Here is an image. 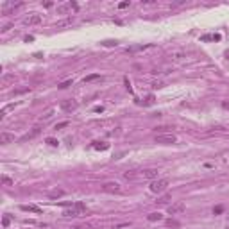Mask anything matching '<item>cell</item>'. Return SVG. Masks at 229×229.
I'll use <instances>...</instances> for the list:
<instances>
[{
    "label": "cell",
    "instance_id": "484cf974",
    "mask_svg": "<svg viewBox=\"0 0 229 229\" xmlns=\"http://www.w3.org/2000/svg\"><path fill=\"white\" fill-rule=\"evenodd\" d=\"M222 211H224V208H222V206H217V208L213 209V213H215V215H218V213H222Z\"/></svg>",
    "mask_w": 229,
    "mask_h": 229
},
{
    "label": "cell",
    "instance_id": "44dd1931",
    "mask_svg": "<svg viewBox=\"0 0 229 229\" xmlns=\"http://www.w3.org/2000/svg\"><path fill=\"white\" fill-rule=\"evenodd\" d=\"M66 125H68V122H59V124H55L54 129H55V131H59V129H65Z\"/></svg>",
    "mask_w": 229,
    "mask_h": 229
},
{
    "label": "cell",
    "instance_id": "1f68e13d",
    "mask_svg": "<svg viewBox=\"0 0 229 229\" xmlns=\"http://www.w3.org/2000/svg\"><path fill=\"white\" fill-rule=\"evenodd\" d=\"M224 55H225V59L229 61V50H225V52H224Z\"/></svg>",
    "mask_w": 229,
    "mask_h": 229
},
{
    "label": "cell",
    "instance_id": "4dcf8cb0",
    "mask_svg": "<svg viewBox=\"0 0 229 229\" xmlns=\"http://www.w3.org/2000/svg\"><path fill=\"white\" fill-rule=\"evenodd\" d=\"M95 111H97V113H100V111H104V107H102V106H97V107H95Z\"/></svg>",
    "mask_w": 229,
    "mask_h": 229
},
{
    "label": "cell",
    "instance_id": "7402d4cb",
    "mask_svg": "<svg viewBox=\"0 0 229 229\" xmlns=\"http://www.w3.org/2000/svg\"><path fill=\"white\" fill-rule=\"evenodd\" d=\"M57 86H59L61 90H65V88H68V86H72V79H70V81H65V82H61V84H57Z\"/></svg>",
    "mask_w": 229,
    "mask_h": 229
},
{
    "label": "cell",
    "instance_id": "2e32d148",
    "mask_svg": "<svg viewBox=\"0 0 229 229\" xmlns=\"http://www.w3.org/2000/svg\"><path fill=\"white\" fill-rule=\"evenodd\" d=\"M102 45L104 47H117L118 43H117V39H106V41H102Z\"/></svg>",
    "mask_w": 229,
    "mask_h": 229
},
{
    "label": "cell",
    "instance_id": "277c9868",
    "mask_svg": "<svg viewBox=\"0 0 229 229\" xmlns=\"http://www.w3.org/2000/svg\"><path fill=\"white\" fill-rule=\"evenodd\" d=\"M102 192H106V193H120L122 192V186L118 183H114V181H109V183L102 184Z\"/></svg>",
    "mask_w": 229,
    "mask_h": 229
},
{
    "label": "cell",
    "instance_id": "f1b7e54d",
    "mask_svg": "<svg viewBox=\"0 0 229 229\" xmlns=\"http://www.w3.org/2000/svg\"><path fill=\"white\" fill-rule=\"evenodd\" d=\"M222 107H224V109H229V100H224V102H222Z\"/></svg>",
    "mask_w": 229,
    "mask_h": 229
},
{
    "label": "cell",
    "instance_id": "d4e9b609",
    "mask_svg": "<svg viewBox=\"0 0 229 229\" xmlns=\"http://www.w3.org/2000/svg\"><path fill=\"white\" fill-rule=\"evenodd\" d=\"M152 102H154V97H152V95H149V97L145 98V104L149 106V104H152Z\"/></svg>",
    "mask_w": 229,
    "mask_h": 229
},
{
    "label": "cell",
    "instance_id": "cb8c5ba5",
    "mask_svg": "<svg viewBox=\"0 0 229 229\" xmlns=\"http://www.w3.org/2000/svg\"><path fill=\"white\" fill-rule=\"evenodd\" d=\"M9 222H11V218H9V217H4V218H2V225H4V227H7V225H9Z\"/></svg>",
    "mask_w": 229,
    "mask_h": 229
},
{
    "label": "cell",
    "instance_id": "4316f807",
    "mask_svg": "<svg viewBox=\"0 0 229 229\" xmlns=\"http://www.w3.org/2000/svg\"><path fill=\"white\" fill-rule=\"evenodd\" d=\"M166 225H174V227H177L179 222H176V220H166Z\"/></svg>",
    "mask_w": 229,
    "mask_h": 229
},
{
    "label": "cell",
    "instance_id": "603a6c76",
    "mask_svg": "<svg viewBox=\"0 0 229 229\" xmlns=\"http://www.w3.org/2000/svg\"><path fill=\"white\" fill-rule=\"evenodd\" d=\"M2 184H7V186H9V184H13V181H11L7 176H2Z\"/></svg>",
    "mask_w": 229,
    "mask_h": 229
},
{
    "label": "cell",
    "instance_id": "ac0fdd59",
    "mask_svg": "<svg viewBox=\"0 0 229 229\" xmlns=\"http://www.w3.org/2000/svg\"><path fill=\"white\" fill-rule=\"evenodd\" d=\"M109 145H107V143H95V145H93V149H97V150H106Z\"/></svg>",
    "mask_w": 229,
    "mask_h": 229
},
{
    "label": "cell",
    "instance_id": "3957f363",
    "mask_svg": "<svg viewBox=\"0 0 229 229\" xmlns=\"http://www.w3.org/2000/svg\"><path fill=\"white\" fill-rule=\"evenodd\" d=\"M156 143H161V145H172V143H176L177 138L174 134H156Z\"/></svg>",
    "mask_w": 229,
    "mask_h": 229
},
{
    "label": "cell",
    "instance_id": "52a82bcc",
    "mask_svg": "<svg viewBox=\"0 0 229 229\" xmlns=\"http://www.w3.org/2000/svg\"><path fill=\"white\" fill-rule=\"evenodd\" d=\"M143 177L154 181V179L157 177V170H156V168H147V170H143Z\"/></svg>",
    "mask_w": 229,
    "mask_h": 229
},
{
    "label": "cell",
    "instance_id": "d6986e66",
    "mask_svg": "<svg viewBox=\"0 0 229 229\" xmlns=\"http://www.w3.org/2000/svg\"><path fill=\"white\" fill-rule=\"evenodd\" d=\"M168 200H170V195H163V197L157 199V204H166Z\"/></svg>",
    "mask_w": 229,
    "mask_h": 229
},
{
    "label": "cell",
    "instance_id": "d6a6232c",
    "mask_svg": "<svg viewBox=\"0 0 229 229\" xmlns=\"http://www.w3.org/2000/svg\"><path fill=\"white\" fill-rule=\"evenodd\" d=\"M227 229H229V227H227Z\"/></svg>",
    "mask_w": 229,
    "mask_h": 229
},
{
    "label": "cell",
    "instance_id": "30bf717a",
    "mask_svg": "<svg viewBox=\"0 0 229 229\" xmlns=\"http://www.w3.org/2000/svg\"><path fill=\"white\" fill-rule=\"evenodd\" d=\"M220 34H204L202 38H200V41H209V39H213V41H220Z\"/></svg>",
    "mask_w": 229,
    "mask_h": 229
},
{
    "label": "cell",
    "instance_id": "6da1fadb",
    "mask_svg": "<svg viewBox=\"0 0 229 229\" xmlns=\"http://www.w3.org/2000/svg\"><path fill=\"white\" fill-rule=\"evenodd\" d=\"M86 213V204L84 202H75V204H72L70 209H65V217H81V215Z\"/></svg>",
    "mask_w": 229,
    "mask_h": 229
},
{
    "label": "cell",
    "instance_id": "9a60e30c",
    "mask_svg": "<svg viewBox=\"0 0 229 229\" xmlns=\"http://www.w3.org/2000/svg\"><path fill=\"white\" fill-rule=\"evenodd\" d=\"M36 134H39V127H34V131H32V133H29V134H25L23 140H31V138H34Z\"/></svg>",
    "mask_w": 229,
    "mask_h": 229
},
{
    "label": "cell",
    "instance_id": "8fae6325",
    "mask_svg": "<svg viewBox=\"0 0 229 229\" xmlns=\"http://www.w3.org/2000/svg\"><path fill=\"white\" fill-rule=\"evenodd\" d=\"M63 195H65V190H61V188H55V190H52L48 193L50 199H57V197H63Z\"/></svg>",
    "mask_w": 229,
    "mask_h": 229
},
{
    "label": "cell",
    "instance_id": "7a4b0ae2",
    "mask_svg": "<svg viewBox=\"0 0 229 229\" xmlns=\"http://www.w3.org/2000/svg\"><path fill=\"white\" fill-rule=\"evenodd\" d=\"M166 186H168V179H154L150 183V192L152 193H161L166 190Z\"/></svg>",
    "mask_w": 229,
    "mask_h": 229
},
{
    "label": "cell",
    "instance_id": "8992f818",
    "mask_svg": "<svg viewBox=\"0 0 229 229\" xmlns=\"http://www.w3.org/2000/svg\"><path fill=\"white\" fill-rule=\"evenodd\" d=\"M11 141H14V134H11V133H0V143H11Z\"/></svg>",
    "mask_w": 229,
    "mask_h": 229
},
{
    "label": "cell",
    "instance_id": "83f0119b",
    "mask_svg": "<svg viewBox=\"0 0 229 229\" xmlns=\"http://www.w3.org/2000/svg\"><path fill=\"white\" fill-rule=\"evenodd\" d=\"M23 41H27V43H29V41H34V36H25Z\"/></svg>",
    "mask_w": 229,
    "mask_h": 229
},
{
    "label": "cell",
    "instance_id": "7c38bea8",
    "mask_svg": "<svg viewBox=\"0 0 229 229\" xmlns=\"http://www.w3.org/2000/svg\"><path fill=\"white\" fill-rule=\"evenodd\" d=\"M149 222H157V220H163V215L161 213H150L149 217H147Z\"/></svg>",
    "mask_w": 229,
    "mask_h": 229
},
{
    "label": "cell",
    "instance_id": "5b68a950",
    "mask_svg": "<svg viewBox=\"0 0 229 229\" xmlns=\"http://www.w3.org/2000/svg\"><path fill=\"white\" fill-rule=\"evenodd\" d=\"M184 209H186L184 202H176V204H170V206H168V213H170V215H177V213H183Z\"/></svg>",
    "mask_w": 229,
    "mask_h": 229
},
{
    "label": "cell",
    "instance_id": "ffe728a7",
    "mask_svg": "<svg viewBox=\"0 0 229 229\" xmlns=\"http://www.w3.org/2000/svg\"><path fill=\"white\" fill-rule=\"evenodd\" d=\"M47 143H48V145H52V147H57V145H59V141L54 140V138H47Z\"/></svg>",
    "mask_w": 229,
    "mask_h": 229
},
{
    "label": "cell",
    "instance_id": "ba28073f",
    "mask_svg": "<svg viewBox=\"0 0 229 229\" xmlns=\"http://www.w3.org/2000/svg\"><path fill=\"white\" fill-rule=\"evenodd\" d=\"M75 107H77V104L74 102V100H65V102H61V109L63 111H72Z\"/></svg>",
    "mask_w": 229,
    "mask_h": 229
},
{
    "label": "cell",
    "instance_id": "5bb4252c",
    "mask_svg": "<svg viewBox=\"0 0 229 229\" xmlns=\"http://www.w3.org/2000/svg\"><path fill=\"white\" fill-rule=\"evenodd\" d=\"M98 79H102L98 74H91V75H88V77H84V82H93V81H98Z\"/></svg>",
    "mask_w": 229,
    "mask_h": 229
},
{
    "label": "cell",
    "instance_id": "e0dca14e",
    "mask_svg": "<svg viewBox=\"0 0 229 229\" xmlns=\"http://www.w3.org/2000/svg\"><path fill=\"white\" fill-rule=\"evenodd\" d=\"M150 45H138V47H131L127 48V52H136V50H143V48H149Z\"/></svg>",
    "mask_w": 229,
    "mask_h": 229
},
{
    "label": "cell",
    "instance_id": "9c48e42d",
    "mask_svg": "<svg viewBox=\"0 0 229 229\" xmlns=\"http://www.w3.org/2000/svg\"><path fill=\"white\" fill-rule=\"evenodd\" d=\"M39 22H41V16H39V14H36V13H32L31 16L25 20V23H29V25H36V23H39Z\"/></svg>",
    "mask_w": 229,
    "mask_h": 229
},
{
    "label": "cell",
    "instance_id": "f546056e",
    "mask_svg": "<svg viewBox=\"0 0 229 229\" xmlns=\"http://www.w3.org/2000/svg\"><path fill=\"white\" fill-rule=\"evenodd\" d=\"M127 6H129V2H122V4H118V7H120V9H125Z\"/></svg>",
    "mask_w": 229,
    "mask_h": 229
},
{
    "label": "cell",
    "instance_id": "4fadbf2b",
    "mask_svg": "<svg viewBox=\"0 0 229 229\" xmlns=\"http://www.w3.org/2000/svg\"><path fill=\"white\" fill-rule=\"evenodd\" d=\"M23 211H32V213H41V209L38 208V206H27V204H23V206H20Z\"/></svg>",
    "mask_w": 229,
    "mask_h": 229
}]
</instances>
